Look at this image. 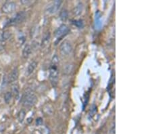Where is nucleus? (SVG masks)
<instances>
[{
    "label": "nucleus",
    "instance_id": "nucleus-1",
    "mask_svg": "<svg viewBox=\"0 0 152 134\" xmlns=\"http://www.w3.org/2000/svg\"><path fill=\"white\" fill-rule=\"evenodd\" d=\"M59 58L57 55H54L51 60L50 68V81L53 87H56L58 83L59 72H58Z\"/></svg>",
    "mask_w": 152,
    "mask_h": 134
},
{
    "label": "nucleus",
    "instance_id": "nucleus-2",
    "mask_svg": "<svg viewBox=\"0 0 152 134\" xmlns=\"http://www.w3.org/2000/svg\"><path fill=\"white\" fill-rule=\"evenodd\" d=\"M38 98L35 93L31 90H27L23 97V105L25 108H31L37 102Z\"/></svg>",
    "mask_w": 152,
    "mask_h": 134
},
{
    "label": "nucleus",
    "instance_id": "nucleus-3",
    "mask_svg": "<svg viewBox=\"0 0 152 134\" xmlns=\"http://www.w3.org/2000/svg\"><path fill=\"white\" fill-rule=\"evenodd\" d=\"M60 53L63 56H67L72 52V45L68 41H64L60 46Z\"/></svg>",
    "mask_w": 152,
    "mask_h": 134
},
{
    "label": "nucleus",
    "instance_id": "nucleus-4",
    "mask_svg": "<svg viewBox=\"0 0 152 134\" xmlns=\"http://www.w3.org/2000/svg\"><path fill=\"white\" fill-rule=\"evenodd\" d=\"M26 13L24 12H20L17 13L15 16H14L13 18H12L10 20L7 24L8 25H13V24H17L22 23L24 21V19L26 18Z\"/></svg>",
    "mask_w": 152,
    "mask_h": 134
},
{
    "label": "nucleus",
    "instance_id": "nucleus-5",
    "mask_svg": "<svg viewBox=\"0 0 152 134\" xmlns=\"http://www.w3.org/2000/svg\"><path fill=\"white\" fill-rule=\"evenodd\" d=\"M16 9V4L14 1H6L1 7V11L5 14H10Z\"/></svg>",
    "mask_w": 152,
    "mask_h": 134
},
{
    "label": "nucleus",
    "instance_id": "nucleus-6",
    "mask_svg": "<svg viewBox=\"0 0 152 134\" xmlns=\"http://www.w3.org/2000/svg\"><path fill=\"white\" fill-rule=\"evenodd\" d=\"M69 32V28L68 27L67 25L66 24H62V25L59 26L57 30L55 32V36L57 39H60L66 35Z\"/></svg>",
    "mask_w": 152,
    "mask_h": 134
},
{
    "label": "nucleus",
    "instance_id": "nucleus-7",
    "mask_svg": "<svg viewBox=\"0 0 152 134\" xmlns=\"http://www.w3.org/2000/svg\"><path fill=\"white\" fill-rule=\"evenodd\" d=\"M62 3V1H58V0L53 1L52 3H51L49 6H48L47 12L50 14L56 13V12L58 10L59 8H60Z\"/></svg>",
    "mask_w": 152,
    "mask_h": 134
},
{
    "label": "nucleus",
    "instance_id": "nucleus-8",
    "mask_svg": "<svg viewBox=\"0 0 152 134\" xmlns=\"http://www.w3.org/2000/svg\"><path fill=\"white\" fill-rule=\"evenodd\" d=\"M19 76V71L18 68L16 67L12 70V72L10 74L9 76V79H8V81L9 83H14L16 81H17Z\"/></svg>",
    "mask_w": 152,
    "mask_h": 134
},
{
    "label": "nucleus",
    "instance_id": "nucleus-9",
    "mask_svg": "<svg viewBox=\"0 0 152 134\" xmlns=\"http://www.w3.org/2000/svg\"><path fill=\"white\" fill-rule=\"evenodd\" d=\"M83 9H84V6L82 3H78L77 6H76L72 10V14L73 15L75 16H78L83 13Z\"/></svg>",
    "mask_w": 152,
    "mask_h": 134
},
{
    "label": "nucleus",
    "instance_id": "nucleus-10",
    "mask_svg": "<svg viewBox=\"0 0 152 134\" xmlns=\"http://www.w3.org/2000/svg\"><path fill=\"white\" fill-rule=\"evenodd\" d=\"M37 67V62H35V61H32L28 64L27 69H26V74H27V75H31L34 72V70L36 69Z\"/></svg>",
    "mask_w": 152,
    "mask_h": 134
},
{
    "label": "nucleus",
    "instance_id": "nucleus-11",
    "mask_svg": "<svg viewBox=\"0 0 152 134\" xmlns=\"http://www.w3.org/2000/svg\"><path fill=\"white\" fill-rule=\"evenodd\" d=\"M32 52V48L29 44H26L23 50V56L24 58H28Z\"/></svg>",
    "mask_w": 152,
    "mask_h": 134
},
{
    "label": "nucleus",
    "instance_id": "nucleus-12",
    "mask_svg": "<svg viewBox=\"0 0 152 134\" xmlns=\"http://www.w3.org/2000/svg\"><path fill=\"white\" fill-rule=\"evenodd\" d=\"M12 96H14L16 99H18L19 96H20V89H19V86L18 84H14L12 85Z\"/></svg>",
    "mask_w": 152,
    "mask_h": 134
},
{
    "label": "nucleus",
    "instance_id": "nucleus-13",
    "mask_svg": "<svg viewBox=\"0 0 152 134\" xmlns=\"http://www.w3.org/2000/svg\"><path fill=\"white\" fill-rule=\"evenodd\" d=\"M4 101L6 104H9L11 102L12 97V94L11 92H7L6 94H4Z\"/></svg>",
    "mask_w": 152,
    "mask_h": 134
},
{
    "label": "nucleus",
    "instance_id": "nucleus-14",
    "mask_svg": "<svg viewBox=\"0 0 152 134\" xmlns=\"http://www.w3.org/2000/svg\"><path fill=\"white\" fill-rule=\"evenodd\" d=\"M11 36H12V33L10 31L7 30V31H5L4 32L2 33L1 37H2V39H3V40L6 41V40H9V39L11 37Z\"/></svg>",
    "mask_w": 152,
    "mask_h": 134
},
{
    "label": "nucleus",
    "instance_id": "nucleus-15",
    "mask_svg": "<svg viewBox=\"0 0 152 134\" xmlns=\"http://www.w3.org/2000/svg\"><path fill=\"white\" fill-rule=\"evenodd\" d=\"M60 18L62 19V21L67 20L68 17V12L66 10H62V12H61L60 14Z\"/></svg>",
    "mask_w": 152,
    "mask_h": 134
},
{
    "label": "nucleus",
    "instance_id": "nucleus-16",
    "mask_svg": "<svg viewBox=\"0 0 152 134\" xmlns=\"http://www.w3.org/2000/svg\"><path fill=\"white\" fill-rule=\"evenodd\" d=\"M25 116H26L25 111H24V110H21V111L18 113V120L20 123H23L24 118H25Z\"/></svg>",
    "mask_w": 152,
    "mask_h": 134
},
{
    "label": "nucleus",
    "instance_id": "nucleus-17",
    "mask_svg": "<svg viewBox=\"0 0 152 134\" xmlns=\"http://www.w3.org/2000/svg\"><path fill=\"white\" fill-rule=\"evenodd\" d=\"M50 34L48 33L46 35V36L45 37V38L43 40V42H42V44L43 46H45L46 45H48L49 42H50Z\"/></svg>",
    "mask_w": 152,
    "mask_h": 134
},
{
    "label": "nucleus",
    "instance_id": "nucleus-18",
    "mask_svg": "<svg viewBox=\"0 0 152 134\" xmlns=\"http://www.w3.org/2000/svg\"><path fill=\"white\" fill-rule=\"evenodd\" d=\"M74 22H75V24H76V26H78V28L80 29V28L83 27V23L82 21H80V20L75 21Z\"/></svg>",
    "mask_w": 152,
    "mask_h": 134
},
{
    "label": "nucleus",
    "instance_id": "nucleus-19",
    "mask_svg": "<svg viewBox=\"0 0 152 134\" xmlns=\"http://www.w3.org/2000/svg\"><path fill=\"white\" fill-rule=\"evenodd\" d=\"M42 123H43V119H41V118L37 119V120H36V125H37L40 126V125H42Z\"/></svg>",
    "mask_w": 152,
    "mask_h": 134
},
{
    "label": "nucleus",
    "instance_id": "nucleus-20",
    "mask_svg": "<svg viewBox=\"0 0 152 134\" xmlns=\"http://www.w3.org/2000/svg\"><path fill=\"white\" fill-rule=\"evenodd\" d=\"M21 3L23 4H28L29 3H31L30 1H25V0H23V1H21Z\"/></svg>",
    "mask_w": 152,
    "mask_h": 134
},
{
    "label": "nucleus",
    "instance_id": "nucleus-21",
    "mask_svg": "<svg viewBox=\"0 0 152 134\" xmlns=\"http://www.w3.org/2000/svg\"><path fill=\"white\" fill-rule=\"evenodd\" d=\"M111 133L112 134H115V125L114 124V126H112V127L111 129Z\"/></svg>",
    "mask_w": 152,
    "mask_h": 134
},
{
    "label": "nucleus",
    "instance_id": "nucleus-22",
    "mask_svg": "<svg viewBox=\"0 0 152 134\" xmlns=\"http://www.w3.org/2000/svg\"><path fill=\"white\" fill-rule=\"evenodd\" d=\"M31 134H41L40 132H39V131H38V130H36V131H33V133H32Z\"/></svg>",
    "mask_w": 152,
    "mask_h": 134
}]
</instances>
